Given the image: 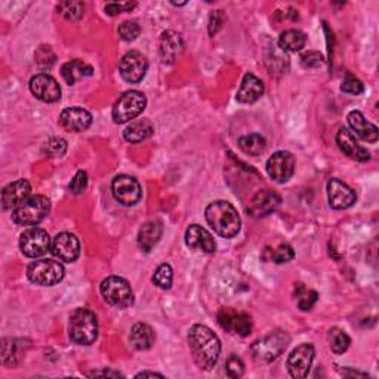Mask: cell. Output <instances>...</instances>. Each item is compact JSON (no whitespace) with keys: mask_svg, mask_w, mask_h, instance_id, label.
<instances>
[{"mask_svg":"<svg viewBox=\"0 0 379 379\" xmlns=\"http://www.w3.org/2000/svg\"><path fill=\"white\" fill-rule=\"evenodd\" d=\"M156 334L147 323H136L131 330V344L138 351H147L154 346Z\"/></svg>","mask_w":379,"mask_h":379,"instance_id":"obj_27","label":"cell"},{"mask_svg":"<svg viewBox=\"0 0 379 379\" xmlns=\"http://www.w3.org/2000/svg\"><path fill=\"white\" fill-rule=\"evenodd\" d=\"M295 157L289 152H275L267 162V172L273 181L283 184L289 181L295 172Z\"/></svg>","mask_w":379,"mask_h":379,"instance_id":"obj_13","label":"cell"},{"mask_svg":"<svg viewBox=\"0 0 379 379\" xmlns=\"http://www.w3.org/2000/svg\"><path fill=\"white\" fill-rule=\"evenodd\" d=\"M52 254L64 262H74L80 255L79 239L72 233H60L54 239Z\"/></svg>","mask_w":379,"mask_h":379,"instance_id":"obj_18","label":"cell"},{"mask_svg":"<svg viewBox=\"0 0 379 379\" xmlns=\"http://www.w3.org/2000/svg\"><path fill=\"white\" fill-rule=\"evenodd\" d=\"M92 73H94V68H92L89 64H86L82 60L68 61L61 68V76L65 80V83H68V85H74L76 82L82 80L83 77L92 76Z\"/></svg>","mask_w":379,"mask_h":379,"instance_id":"obj_29","label":"cell"},{"mask_svg":"<svg viewBox=\"0 0 379 379\" xmlns=\"http://www.w3.org/2000/svg\"><path fill=\"white\" fill-rule=\"evenodd\" d=\"M186 243L190 249L202 250L206 254H212L216 249V243L212 234L200 225H190L186 232Z\"/></svg>","mask_w":379,"mask_h":379,"instance_id":"obj_22","label":"cell"},{"mask_svg":"<svg viewBox=\"0 0 379 379\" xmlns=\"http://www.w3.org/2000/svg\"><path fill=\"white\" fill-rule=\"evenodd\" d=\"M172 279H174V273H172V267L169 264H162L159 266L153 275V283L160 289H170Z\"/></svg>","mask_w":379,"mask_h":379,"instance_id":"obj_36","label":"cell"},{"mask_svg":"<svg viewBox=\"0 0 379 379\" xmlns=\"http://www.w3.org/2000/svg\"><path fill=\"white\" fill-rule=\"evenodd\" d=\"M140 33H141V27L138 26L135 21H124L119 26L120 38L126 42L135 40L138 36H140Z\"/></svg>","mask_w":379,"mask_h":379,"instance_id":"obj_42","label":"cell"},{"mask_svg":"<svg viewBox=\"0 0 379 379\" xmlns=\"http://www.w3.org/2000/svg\"><path fill=\"white\" fill-rule=\"evenodd\" d=\"M323 63H325L323 55L318 54V52H314V51L305 52V54L301 56V64H303L304 67H307V68L320 67Z\"/></svg>","mask_w":379,"mask_h":379,"instance_id":"obj_45","label":"cell"},{"mask_svg":"<svg viewBox=\"0 0 379 379\" xmlns=\"http://www.w3.org/2000/svg\"><path fill=\"white\" fill-rule=\"evenodd\" d=\"M264 94V83L262 80L258 79L255 74H246L243 77L242 86H240L237 92V101L242 104H254Z\"/></svg>","mask_w":379,"mask_h":379,"instance_id":"obj_24","label":"cell"},{"mask_svg":"<svg viewBox=\"0 0 379 379\" xmlns=\"http://www.w3.org/2000/svg\"><path fill=\"white\" fill-rule=\"evenodd\" d=\"M307 43V36L296 29L286 30L279 38V48L284 52H298L301 51Z\"/></svg>","mask_w":379,"mask_h":379,"instance_id":"obj_30","label":"cell"},{"mask_svg":"<svg viewBox=\"0 0 379 379\" xmlns=\"http://www.w3.org/2000/svg\"><path fill=\"white\" fill-rule=\"evenodd\" d=\"M218 323H220L224 330L229 332V334H236L240 337H248L252 330L250 316L229 307H224L220 309V313H218Z\"/></svg>","mask_w":379,"mask_h":379,"instance_id":"obj_11","label":"cell"},{"mask_svg":"<svg viewBox=\"0 0 379 379\" xmlns=\"http://www.w3.org/2000/svg\"><path fill=\"white\" fill-rule=\"evenodd\" d=\"M34 60H36L40 68L46 70V68H51L55 64L56 56L52 52L51 46H40V48L36 51V54H34Z\"/></svg>","mask_w":379,"mask_h":379,"instance_id":"obj_38","label":"cell"},{"mask_svg":"<svg viewBox=\"0 0 379 379\" xmlns=\"http://www.w3.org/2000/svg\"><path fill=\"white\" fill-rule=\"evenodd\" d=\"M291 337L283 330L271 332L270 335L264 337L252 344V357L258 363H271L288 348Z\"/></svg>","mask_w":379,"mask_h":379,"instance_id":"obj_4","label":"cell"},{"mask_svg":"<svg viewBox=\"0 0 379 379\" xmlns=\"http://www.w3.org/2000/svg\"><path fill=\"white\" fill-rule=\"evenodd\" d=\"M67 152V143L63 138H51V140L45 144V153L49 157H61Z\"/></svg>","mask_w":379,"mask_h":379,"instance_id":"obj_39","label":"cell"},{"mask_svg":"<svg viewBox=\"0 0 379 379\" xmlns=\"http://www.w3.org/2000/svg\"><path fill=\"white\" fill-rule=\"evenodd\" d=\"M223 22H224L223 10H215V13L209 18V34L211 36H215L218 30L223 27Z\"/></svg>","mask_w":379,"mask_h":379,"instance_id":"obj_47","label":"cell"},{"mask_svg":"<svg viewBox=\"0 0 379 379\" xmlns=\"http://www.w3.org/2000/svg\"><path fill=\"white\" fill-rule=\"evenodd\" d=\"M58 14L63 15L67 21H79L85 14V5L82 2H61L56 6Z\"/></svg>","mask_w":379,"mask_h":379,"instance_id":"obj_35","label":"cell"},{"mask_svg":"<svg viewBox=\"0 0 379 379\" xmlns=\"http://www.w3.org/2000/svg\"><path fill=\"white\" fill-rule=\"evenodd\" d=\"M267 64L270 73L280 72L284 73L289 65V58L286 56V52L282 51L279 46H273L270 49V55H267Z\"/></svg>","mask_w":379,"mask_h":379,"instance_id":"obj_33","label":"cell"},{"mask_svg":"<svg viewBox=\"0 0 379 379\" xmlns=\"http://www.w3.org/2000/svg\"><path fill=\"white\" fill-rule=\"evenodd\" d=\"M337 144L341 148V152L348 156L353 160H357V162H367L371 159L369 152L362 147L351 131L342 128L337 134Z\"/></svg>","mask_w":379,"mask_h":379,"instance_id":"obj_21","label":"cell"},{"mask_svg":"<svg viewBox=\"0 0 379 379\" xmlns=\"http://www.w3.org/2000/svg\"><path fill=\"white\" fill-rule=\"evenodd\" d=\"M348 124L350 128L355 132L359 138H362L363 141L367 143H376L379 134H378V128L375 124H372L371 122H367V119L363 116V114L357 110H354L348 114Z\"/></svg>","mask_w":379,"mask_h":379,"instance_id":"obj_23","label":"cell"},{"mask_svg":"<svg viewBox=\"0 0 379 379\" xmlns=\"http://www.w3.org/2000/svg\"><path fill=\"white\" fill-rule=\"evenodd\" d=\"M148 68V61L141 52L131 51L124 54L119 64V72L128 83H140Z\"/></svg>","mask_w":379,"mask_h":379,"instance_id":"obj_12","label":"cell"},{"mask_svg":"<svg viewBox=\"0 0 379 379\" xmlns=\"http://www.w3.org/2000/svg\"><path fill=\"white\" fill-rule=\"evenodd\" d=\"M206 221L212 227L213 232L225 239H232L239 234L242 220L232 203L225 200H216L211 203L204 212Z\"/></svg>","mask_w":379,"mask_h":379,"instance_id":"obj_2","label":"cell"},{"mask_svg":"<svg viewBox=\"0 0 379 379\" xmlns=\"http://www.w3.org/2000/svg\"><path fill=\"white\" fill-rule=\"evenodd\" d=\"M31 194V186L26 179H18L8 184L2 190V206L5 211L17 209L21 203H24Z\"/></svg>","mask_w":379,"mask_h":379,"instance_id":"obj_19","label":"cell"},{"mask_svg":"<svg viewBox=\"0 0 379 379\" xmlns=\"http://www.w3.org/2000/svg\"><path fill=\"white\" fill-rule=\"evenodd\" d=\"M145 376H159V378H163V375L156 373V372H141V373H138V375H136V378H145Z\"/></svg>","mask_w":379,"mask_h":379,"instance_id":"obj_49","label":"cell"},{"mask_svg":"<svg viewBox=\"0 0 379 379\" xmlns=\"http://www.w3.org/2000/svg\"><path fill=\"white\" fill-rule=\"evenodd\" d=\"M88 376H123V375L114 371H95L88 373Z\"/></svg>","mask_w":379,"mask_h":379,"instance_id":"obj_48","label":"cell"},{"mask_svg":"<svg viewBox=\"0 0 379 379\" xmlns=\"http://www.w3.org/2000/svg\"><path fill=\"white\" fill-rule=\"evenodd\" d=\"M239 147L242 148V152L250 156H259L267 148V141L266 138L259 134H249L245 135L239 140Z\"/></svg>","mask_w":379,"mask_h":379,"instance_id":"obj_31","label":"cell"},{"mask_svg":"<svg viewBox=\"0 0 379 379\" xmlns=\"http://www.w3.org/2000/svg\"><path fill=\"white\" fill-rule=\"evenodd\" d=\"M2 359L5 366L14 367L18 364L19 360V351H18V344L13 339H3L2 344Z\"/></svg>","mask_w":379,"mask_h":379,"instance_id":"obj_37","label":"cell"},{"mask_svg":"<svg viewBox=\"0 0 379 379\" xmlns=\"http://www.w3.org/2000/svg\"><path fill=\"white\" fill-rule=\"evenodd\" d=\"M295 298H296L298 307H300L303 312H309V309L316 305L318 295L313 289H307L303 283H296Z\"/></svg>","mask_w":379,"mask_h":379,"instance_id":"obj_32","label":"cell"},{"mask_svg":"<svg viewBox=\"0 0 379 379\" xmlns=\"http://www.w3.org/2000/svg\"><path fill=\"white\" fill-rule=\"evenodd\" d=\"M280 202H282V199L277 193H274L267 188L261 190L255 194L254 197H252V200L248 206V212L254 218L267 216L279 208Z\"/></svg>","mask_w":379,"mask_h":379,"instance_id":"obj_17","label":"cell"},{"mask_svg":"<svg viewBox=\"0 0 379 379\" xmlns=\"http://www.w3.org/2000/svg\"><path fill=\"white\" fill-rule=\"evenodd\" d=\"M135 6H136V3H131V2H128V3H108L106 6V13L108 15L114 17V15H119L122 13H129V10H132Z\"/></svg>","mask_w":379,"mask_h":379,"instance_id":"obj_46","label":"cell"},{"mask_svg":"<svg viewBox=\"0 0 379 379\" xmlns=\"http://www.w3.org/2000/svg\"><path fill=\"white\" fill-rule=\"evenodd\" d=\"M163 234V225L160 221H148L145 223L140 233H138V245H140L141 250L150 252L160 240Z\"/></svg>","mask_w":379,"mask_h":379,"instance_id":"obj_26","label":"cell"},{"mask_svg":"<svg viewBox=\"0 0 379 379\" xmlns=\"http://www.w3.org/2000/svg\"><path fill=\"white\" fill-rule=\"evenodd\" d=\"M328 338H329L330 350L334 351L335 354H342L350 348V344H351L350 337L346 334V332L338 329V328L330 329Z\"/></svg>","mask_w":379,"mask_h":379,"instance_id":"obj_34","label":"cell"},{"mask_svg":"<svg viewBox=\"0 0 379 379\" xmlns=\"http://www.w3.org/2000/svg\"><path fill=\"white\" fill-rule=\"evenodd\" d=\"M51 211V202L45 196L29 197L13 212V221L17 225H38Z\"/></svg>","mask_w":379,"mask_h":379,"instance_id":"obj_5","label":"cell"},{"mask_svg":"<svg viewBox=\"0 0 379 379\" xmlns=\"http://www.w3.org/2000/svg\"><path fill=\"white\" fill-rule=\"evenodd\" d=\"M65 270L63 264L54 259L33 261L27 268V277L30 282L40 286H54L64 279Z\"/></svg>","mask_w":379,"mask_h":379,"instance_id":"obj_8","label":"cell"},{"mask_svg":"<svg viewBox=\"0 0 379 379\" xmlns=\"http://www.w3.org/2000/svg\"><path fill=\"white\" fill-rule=\"evenodd\" d=\"M341 90L346 92V94H350V95H360V94H363L364 86L357 77L353 76V74H347L341 85Z\"/></svg>","mask_w":379,"mask_h":379,"instance_id":"obj_43","label":"cell"},{"mask_svg":"<svg viewBox=\"0 0 379 379\" xmlns=\"http://www.w3.org/2000/svg\"><path fill=\"white\" fill-rule=\"evenodd\" d=\"M31 94L43 102H56L61 98V88L58 82L46 73L36 74L30 80Z\"/></svg>","mask_w":379,"mask_h":379,"instance_id":"obj_15","label":"cell"},{"mask_svg":"<svg viewBox=\"0 0 379 379\" xmlns=\"http://www.w3.org/2000/svg\"><path fill=\"white\" fill-rule=\"evenodd\" d=\"M154 134V126L150 120L140 119L132 122L128 128L123 131V138L131 144L143 143L147 138H150Z\"/></svg>","mask_w":379,"mask_h":379,"instance_id":"obj_28","label":"cell"},{"mask_svg":"<svg viewBox=\"0 0 379 379\" xmlns=\"http://www.w3.org/2000/svg\"><path fill=\"white\" fill-rule=\"evenodd\" d=\"M184 51V40L181 34L175 31H165L162 40H160V56L163 63L172 64L175 63L178 55Z\"/></svg>","mask_w":379,"mask_h":379,"instance_id":"obj_25","label":"cell"},{"mask_svg":"<svg viewBox=\"0 0 379 379\" xmlns=\"http://www.w3.org/2000/svg\"><path fill=\"white\" fill-rule=\"evenodd\" d=\"M88 187V175L85 170H79L74 175L72 184H70V191L73 194H82Z\"/></svg>","mask_w":379,"mask_h":379,"instance_id":"obj_44","label":"cell"},{"mask_svg":"<svg viewBox=\"0 0 379 379\" xmlns=\"http://www.w3.org/2000/svg\"><path fill=\"white\" fill-rule=\"evenodd\" d=\"M147 98L143 92L138 90H128L116 101V104L113 107V119L116 123L123 124L129 122L145 110Z\"/></svg>","mask_w":379,"mask_h":379,"instance_id":"obj_7","label":"cell"},{"mask_svg":"<svg viewBox=\"0 0 379 379\" xmlns=\"http://www.w3.org/2000/svg\"><path fill=\"white\" fill-rule=\"evenodd\" d=\"M314 360V347L312 344H301L298 346L288 359V371L292 378L304 379L307 378Z\"/></svg>","mask_w":379,"mask_h":379,"instance_id":"obj_14","label":"cell"},{"mask_svg":"<svg viewBox=\"0 0 379 379\" xmlns=\"http://www.w3.org/2000/svg\"><path fill=\"white\" fill-rule=\"evenodd\" d=\"M188 346L194 362L203 371H211L220 359V338L208 326L194 325L188 332Z\"/></svg>","mask_w":379,"mask_h":379,"instance_id":"obj_1","label":"cell"},{"mask_svg":"<svg viewBox=\"0 0 379 379\" xmlns=\"http://www.w3.org/2000/svg\"><path fill=\"white\" fill-rule=\"evenodd\" d=\"M19 249L29 258H39L51 249V237L43 228H29L19 237Z\"/></svg>","mask_w":379,"mask_h":379,"instance_id":"obj_9","label":"cell"},{"mask_svg":"<svg viewBox=\"0 0 379 379\" xmlns=\"http://www.w3.org/2000/svg\"><path fill=\"white\" fill-rule=\"evenodd\" d=\"M101 295L106 303L116 308H128L134 304V291L128 280L119 275H110L101 283Z\"/></svg>","mask_w":379,"mask_h":379,"instance_id":"obj_6","label":"cell"},{"mask_svg":"<svg viewBox=\"0 0 379 379\" xmlns=\"http://www.w3.org/2000/svg\"><path fill=\"white\" fill-rule=\"evenodd\" d=\"M328 197L332 209L342 211L348 209L350 206L354 204L355 193L346 182H342L341 179L337 178H332L328 182Z\"/></svg>","mask_w":379,"mask_h":379,"instance_id":"obj_16","label":"cell"},{"mask_svg":"<svg viewBox=\"0 0 379 379\" xmlns=\"http://www.w3.org/2000/svg\"><path fill=\"white\" fill-rule=\"evenodd\" d=\"M225 371L229 378H240L245 373V363L239 357V355L233 354L229 355L225 363Z\"/></svg>","mask_w":379,"mask_h":379,"instance_id":"obj_41","label":"cell"},{"mask_svg":"<svg viewBox=\"0 0 379 379\" xmlns=\"http://www.w3.org/2000/svg\"><path fill=\"white\" fill-rule=\"evenodd\" d=\"M68 335L79 346H90L98 338L97 316L88 308H77L68 321Z\"/></svg>","mask_w":379,"mask_h":379,"instance_id":"obj_3","label":"cell"},{"mask_svg":"<svg viewBox=\"0 0 379 379\" xmlns=\"http://www.w3.org/2000/svg\"><path fill=\"white\" fill-rule=\"evenodd\" d=\"M113 196L123 206H134L141 200L143 188L134 177L119 175L111 184Z\"/></svg>","mask_w":379,"mask_h":379,"instance_id":"obj_10","label":"cell"},{"mask_svg":"<svg viewBox=\"0 0 379 379\" xmlns=\"http://www.w3.org/2000/svg\"><path fill=\"white\" fill-rule=\"evenodd\" d=\"M92 123V114L85 108L70 107L63 110L60 124L68 132H83Z\"/></svg>","mask_w":379,"mask_h":379,"instance_id":"obj_20","label":"cell"},{"mask_svg":"<svg viewBox=\"0 0 379 379\" xmlns=\"http://www.w3.org/2000/svg\"><path fill=\"white\" fill-rule=\"evenodd\" d=\"M293 257H295V252H293L292 246H289L288 243H283L277 249L271 250L270 259L274 261L275 264H284V262H289L291 259H293Z\"/></svg>","mask_w":379,"mask_h":379,"instance_id":"obj_40","label":"cell"}]
</instances>
